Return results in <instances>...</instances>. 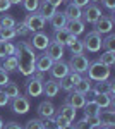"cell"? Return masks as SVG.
Returning <instances> with one entry per match:
<instances>
[{
  "instance_id": "cell-1",
  "label": "cell",
  "mask_w": 115,
  "mask_h": 129,
  "mask_svg": "<svg viewBox=\"0 0 115 129\" xmlns=\"http://www.w3.org/2000/svg\"><path fill=\"white\" fill-rule=\"evenodd\" d=\"M16 59H17V71L22 76H31L34 72V64H36V52L29 45V41H21L19 45H16Z\"/></svg>"
},
{
  "instance_id": "cell-2",
  "label": "cell",
  "mask_w": 115,
  "mask_h": 129,
  "mask_svg": "<svg viewBox=\"0 0 115 129\" xmlns=\"http://www.w3.org/2000/svg\"><path fill=\"white\" fill-rule=\"evenodd\" d=\"M88 76L91 81H105L110 78V67L105 66V64H101L100 60H95V62H89V66H88Z\"/></svg>"
},
{
  "instance_id": "cell-3",
  "label": "cell",
  "mask_w": 115,
  "mask_h": 129,
  "mask_svg": "<svg viewBox=\"0 0 115 129\" xmlns=\"http://www.w3.org/2000/svg\"><path fill=\"white\" fill-rule=\"evenodd\" d=\"M67 64H69V69L70 71H74V72H77V74L83 76V74L86 72L88 66H89V59L86 57L84 52H83V53H74Z\"/></svg>"
},
{
  "instance_id": "cell-4",
  "label": "cell",
  "mask_w": 115,
  "mask_h": 129,
  "mask_svg": "<svg viewBox=\"0 0 115 129\" xmlns=\"http://www.w3.org/2000/svg\"><path fill=\"white\" fill-rule=\"evenodd\" d=\"M24 22H26V26H28V31L29 33H36V31H41L45 28V24H47V19L40 14V12H31L28 14L26 17H24Z\"/></svg>"
},
{
  "instance_id": "cell-5",
  "label": "cell",
  "mask_w": 115,
  "mask_h": 129,
  "mask_svg": "<svg viewBox=\"0 0 115 129\" xmlns=\"http://www.w3.org/2000/svg\"><path fill=\"white\" fill-rule=\"evenodd\" d=\"M101 35H98L96 31H91V33H88L86 38L83 40L84 43V50L88 52H91V53H96V52H100L101 50Z\"/></svg>"
},
{
  "instance_id": "cell-6",
  "label": "cell",
  "mask_w": 115,
  "mask_h": 129,
  "mask_svg": "<svg viewBox=\"0 0 115 129\" xmlns=\"http://www.w3.org/2000/svg\"><path fill=\"white\" fill-rule=\"evenodd\" d=\"M29 79L26 81V95L31 98H38L43 95V79H36L33 76H28Z\"/></svg>"
},
{
  "instance_id": "cell-7",
  "label": "cell",
  "mask_w": 115,
  "mask_h": 129,
  "mask_svg": "<svg viewBox=\"0 0 115 129\" xmlns=\"http://www.w3.org/2000/svg\"><path fill=\"white\" fill-rule=\"evenodd\" d=\"M100 16H103L101 9L96 4H88L86 7H84V10H83V17L81 19L84 21V22H88V24H95L96 21L100 19Z\"/></svg>"
},
{
  "instance_id": "cell-8",
  "label": "cell",
  "mask_w": 115,
  "mask_h": 129,
  "mask_svg": "<svg viewBox=\"0 0 115 129\" xmlns=\"http://www.w3.org/2000/svg\"><path fill=\"white\" fill-rule=\"evenodd\" d=\"M10 107H12V110H14L16 114L24 115V114H28L29 109H31V102H29L28 96L19 95V96H16V98L10 100Z\"/></svg>"
},
{
  "instance_id": "cell-9",
  "label": "cell",
  "mask_w": 115,
  "mask_h": 129,
  "mask_svg": "<svg viewBox=\"0 0 115 129\" xmlns=\"http://www.w3.org/2000/svg\"><path fill=\"white\" fill-rule=\"evenodd\" d=\"M69 64L65 62V60H55L53 64H52V67H50V74H52V79H57V81H60L64 76H67L69 74Z\"/></svg>"
},
{
  "instance_id": "cell-10",
  "label": "cell",
  "mask_w": 115,
  "mask_h": 129,
  "mask_svg": "<svg viewBox=\"0 0 115 129\" xmlns=\"http://www.w3.org/2000/svg\"><path fill=\"white\" fill-rule=\"evenodd\" d=\"M48 43H50V36H48L47 33H43V31L33 33V36L29 40V45L34 50H45L48 47Z\"/></svg>"
},
{
  "instance_id": "cell-11",
  "label": "cell",
  "mask_w": 115,
  "mask_h": 129,
  "mask_svg": "<svg viewBox=\"0 0 115 129\" xmlns=\"http://www.w3.org/2000/svg\"><path fill=\"white\" fill-rule=\"evenodd\" d=\"M113 29V19L108 16H100V19L95 22V31L98 35H108Z\"/></svg>"
},
{
  "instance_id": "cell-12",
  "label": "cell",
  "mask_w": 115,
  "mask_h": 129,
  "mask_svg": "<svg viewBox=\"0 0 115 129\" xmlns=\"http://www.w3.org/2000/svg\"><path fill=\"white\" fill-rule=\"evenodd\" d=\"M81 78H83L81 74H77V72H74V71H69L67 76H64L62 79L58 81V83H60V89H64V91H67V93L72 91V88L76 86V83L81 79Z\"/></svg>"
},
{
  "instance_id": "cell-13",
  "label": "cell",
  "mask_w": 115,
  "mask_h": 129,
  "mask_svg": "<svg viewBox=\"0 0 115 129\" xmlns=\"http://www.w3.org/2000/svg\"><path fill=\"white\" fill-rule=\"evenodd\" d=\"M45 53H47L53 62H55V60H60L64 57V45H60L57 41H50L48 47L45 48Z\"/></svg>"
},
{
  "instance_id": "cell-14",
  "label": "cell",
  "mask_w": 115,
  "mask_h": 129,
  "mask_svg": "<svg viewBox=\"0 0 115 129\" xmlns=\"http://www.w3.org/2000/svg\"><path fill=\"white\" fill-rule=\"evenodd\" d=\"M98 119H100V126L113 127V126H115V110L101 109V110H100V114H98Z\"/></svg>"
},
{
  "instance_id": "cell-15",
  "label": "cell",
  "mask_w": 115,
  "mask_h": 129,
  "mask_svg": "<svg viewBox=\"0 0 115 129\" xmlns=\"http://www.w3.org/2000/svg\"><path fill=\"white\" fill-rule=\"evenodd\" d=\"M58 91H60V83H58L57 79L43 81V95H47L48 98H53V96H57Z\"/></svg>"
},
{
  "instance_id": "cell-16",
  "label": "cell",
  "mask_w": 115,
  "mask_h": 129,
  "mask_svg": "<svg viewBox=\"0 0 115 129\" xmlns=\"http://www.w3.org/2000/svg\"><path fill=\"white\" fill-rule=\"evenodd\" d=\"M38 115L41 119H47V117H53L55 115V105L50 102V100H43L38 105Z\"/></svg>"
},
{
  "instance_id": "cell-17",
  "label": "cell",
  "mask_w": 115,
  "mask_h": 129,
  "mask_svg": "<svg viewBox=\"0 0 115 129\" xmlns=\"http://www.w3.org/2000/svg\"><path fill=\"white\" fill-rule=\"evenodd\" d=\"M50 22V26L53 28V29H64L65 28V24H67V17H65V14L64 12H60V10H55V14L48 19Z\"/></svg>"
},
{
  "instance_id": "cell-18",
  "label": "cell",
  "mask_w": 115,
  "mask_h": 129,
  "mask_svg": "<svg viewBox=\"0 0 115 129\" xmlns=\"http://www.w3.org/2000/svg\"><path fill=\"white\" fill-rule=\"evenodd\" d=\"M70 107H74V109H83L84 107V103H86V96L84 95H81V93H76V91H69V96L65 98Z\"/></svg>"
},
{
  "instance_id": "cell-19",
  "label": "cell",
  "mask_w": 115,
  "mask_h": 129,
  "mask_svg": "<svg viewBox=\"0 0 115 129\" xmlns=\"http://www.w3.org/2000/svg\"><path fill=\"white\" fill-rule=\"evenodd\" d=\"M84 28H86V22H84L83 19L67 21V24H65V29H67L70 35H74V36L83 35V33H84Z\"/></svg>"
},
{
  "instance_id": "cell-20",
  "label": "cell",
  "mask_w": 115,
  "mask_h": 129,
  "mask_svg": "<svg viewBox=\"0 0 115 129\" xmlns=\"http://www.w3.org/2000/svg\"><path fill=\"white\" fill-rule=\"evenodd\" d=\"M52 64H53V60L48 57L47 53H43V55H40L38 59H36V64H34V71H40V72H48L50 67H52Z\"/></svg>"
},
{
  "instance_id": "cell-21",
  "label": "cell",
  "mask_w": 115,
  "mask_h": 129,
  "mask_svg": "<svg viewBox=\"0 0 115 129\" xmlns=\"http://www.w3.org/2000/svg\"><path fill=\"white\" fill-rule=\"evenodd\" d=\"M64 14H65L67 21H76V19H81V17H83V9L77 7V5H74V4L70 2V4H67Z\"/></svg>"
},
{
  "instance_id": "cell-22",
  "label": "cell",
  "mask_w": 115,
  "mask_h": 129,
  "mask_svg": "<svg viewBox=\"0 0 115 129\" xmlns=\"http://www.w3.org/2000/svg\"><path fill=\"white\" fill-rule=\"evenodd\" d=\"M55 112H57V114H60V115H64V117H65V119H69L70 122L76 119V114H77V110L74 109V107H70L67 102H64V103L60 105V109L55 110Z\"/></svg>"
},
{
  "instance_id": "cell-23",
  "label": "cell",
  "mask_w": 115,
  "mask_h": 129,
  "mask_svg": "<svg viewBox=\"0 0 115 129\" xmlns=\"http://www.w3.org/2000/svg\"><path fill=\"white\" fill-rule=\"evenodd\" d=\"M55 10H57V7H53L52 4H48L47 0H41V2H40V5H38V12H40V14H41V16H43L47 21L50 19L53 14H55Z\"/></svg>"
},
{
  "instance_id": "cell-24",
  "label": "cell",
  "mask_w": 115,
  "mask_h": 129,
  "mask_svg": "<svg viewBox=\"0 0 115 129\" xmlns=\"http://www.w3.org/2000/svg\"><path fill=\"white\" fill-rule=\"evenodd\" d=\"M89 89H91V79H89V78H81V79L76 83V86L72 88V91L81 93V95H86Z\"/></svg>"
},
{
  "instance_id": "cell-25",
  "label": "cell",
  "mask_w": 115,
  "mask_h": 129,
  "mask_svg": "<svg viewBox=\"0 0 115 129\" xmlns=\"http://www.w3.org/2000/svg\"><path fill=\"white\" fill-rule=\"evenodd\" d=\"M84 117H89V115H98L100 114V105L96 103L95 100H86V103H84Z\"/></svg>"
},
{
  "instance_id": "cell-26",
  "label": "cell",
  "mask_w": 115,
  "mask_h": 129,
  "mask_svg": "<svg viewBox=\"0 0 115 129\" xmlns=\"http://www.w3.org/2000/svg\"><path fill=\"white\" fill-rule=\"evenodd\" d=\"M16 53V45L10 41H0V59H5Z\"/></svg>"
},
{
  "instance_id": "cell-27",
  "label": "cell",
  "mask_w": 115,
  "mask_h": 129,
  "mask_svg": "<svg viewBox=\"0 0 115 129\" xmlns=\"http://www.w3.org/2000/svg\"><path fill=\"white\" fill-rule=\"evenodd\" d=\"M2 69L5 71V72H14V71H17V59H16V55H9V57L4 59Z\"/></svg>"
},
{
  "instance_id": "cell-28",
  "label": "cell",
  "mask_w": 115,
  "mask_h": 129,
  "mask_svg": "<svg viewBox=\"0 0 115 129\" xmlns=\"http://www.w3.org/2000/svg\"><path fill=\"white\" fill-rule=\"evenodd\" d=\"M4 93L12 100V98H16V96H19V95H21V89H19V86H17L16 83H10V81H9V83L4 86Z\"/></svg>"
},
{
  "instance_id": "cell-29",
  "label": "cell",
  "mask_w": 115,
  "mask_h": 129,
  "mask_svg": "<svg viewBox=\"0 0 115 129\" xmlns=\"http://www.w3.org/2000/svg\"><path fill=\"white\" fill-rule=\"evenodd\" d=\"M69 35H70V33H69L65 28H64V29H57L53 33V41H57V43H60V45L65 47V45H67V40H69Z\"/></svg>"
},
{
  "instance_id": "cell-30",
  "label": "cell",
  "mask_w": 115,
  "mask_h": 129,
  "mask_svg": "<svg viewBox=\"0 0 115 129\" xmlns=\"http://www.w3.org/2000/svg\"><path fill=\"white\" fill-rule=\"evenodd\" d=\"M101 48H105V52H115V35L108 33L105 40H101Z\"/></svg>"
},
{
  "instance_id": "cell-31",
  "label": "cell",
  "mask_w": 115,
  "mask_h": 129,
  "mask_svg": "<svg viewBox=\"0 0 115 129\" xmlns=\"http://www.w3.org/2000/svg\"><path fill=\"white\" fill-rule=\"evenodd\" d=\"M16 29L14 28H0V41H10L16 38Z\"/></svg>"
},
{
  "instance_id": "cell-32",
  "label": "cell",
  "mask_w": 115,
  "mask_h": 129,
  "mask_svg": "<svg viewBox=\"0 0 115 129\" xmlns=\"http://www.w3.org/2000/svg\"><path fill=\"white\" fill-rule=\"evenodd\" d=\"M98 60H100L101 64L108 66V67H112V66L115 64V52H103L101 57H100Z\"/></svg>"
},
{
  "instance_id": "cell-33",
  "label": "cell",
  "mask_w": 115,
  "mask_h": 129,
  "mask_svg": "<svg viewBox=\"0 0 115 129\" xmlns=\"http://www.w3.org/2000/svg\"><path fill=\"white\" fill-rule=\"evenodd\" d=\"M95 102L100 105V109H106V107L112 103V98H110L106 93H100V95H96V96H95Z\"/></svg>"
},
{
  "instance_id": "cell-34",
  "label": "cell",
  "mask_w": 115,
  "mask_h": 129,
  "mask_svg": "<svg viewBox=\"0 0 115 129\" xmlns=\"http://www.w3.org/2000/svg\"><path fill=\"white\" fill-rule=\"evenodd\" d=\"M21 4H22V7L28 10V12H36L38 10V5H40V0H22Z\"/></svg>"
},
{
  "instance_id": "cell-35",
  "label": "cell",
  "mask_w": 115,
  "mask_h": 129,
  "mask_svg": "<svg viewBox=\"0 0 115 129\" xmlns=\"http://www.w3.org/2000/svg\"><path fill=\"white\" fill-rule=\"evenodd\" d=\"M16 26V19L12 16H2L0 17V28H14Z\"/></svg>"
},
{
  "instance_id": "cell-36",
  "label": "cell",
  "mask_w": 115,
  "mask_h": 129,
  "mask_svg": "<svg viewBox=\"0 0 115 129\" xmlns=\"http://www.w3.org/2000/svg\"><path fill=\"white\" fill-rule=\"evenodd\" d=\"M53 120H55V124H57L58 129H62V127H65V126H69V124H70V120L65 119L64 115L57 114V112H55V115H53Z\"/></svg>"
},
{
  "instance_id": "cell-37",
  "label": "cell",
  "mask_w": 115,
  "mask_h": 129,
  "mask_svg": "<svg viewBox=\"0 0 115 129\" xmlns=\"http://www.w3.org/2000/svg\"><path fill=\"white\" fill-rule=\"evenodd\" d=\"M69 50H70L72 55H74V53H83V52H84V43H83L81 40H76L70 47H69Z\"/></svg>"
},
{
  "instance_id": "cell-38",
  "label": "cell",
  "mask_w": 115,
  "mask_h": 129,
  "mask_svg": "<svg viewBox=\"0 0 115 129\" xmlns=\"http://www.w3.org/2000/svg\"><path fill=\"white\" fill-rule=\"evenodd\" d=\"M14 29H16V35H17V36H26V35L29 33V31H28V26H26V22H24V21H21L19 24L16 22Z\"/></svg>"
},
{
  "instance_id": "cell-39",
  "label": "cell",
  "mask_w": 115,
  "mask_h": 129,
  "mask_svg": "<svg viewBox=\"0 0 115 129\" xmlns=\"http://www.w3.org/2000/svg\"><path fill=\"white\" fill-rule=\"evenodd\" d=\"M24 129H43L41 119H29L28 122H26V127Z\"/></svg>"
},
{
  "instance_id": "cell-40",
  "label": "cell",
  "mask_w": 115,
  "mask_h": 129,
  "mask_svg": "<svg viewBox=\"0 0 115 129\" xmlns=\"http://www.w3.org/2000/svg\"><path fill=\"white\" fill-rule=\"evenodd\" d=\"M41 124H43V129H58L53 117H47V119H41Z\"/></svg>"
},
{
  "instance_id": "cell-41",
  "label": "cell",
  "mask_w": 115,
  "mask_h": 129,
  "mask_svg": "<svg viewBox=\"0 0 115 129\" xmlns=\"http://www.w3.org/2000/svg\"><path fill=\"white\" fill-rule=\"evenodd\" d=\"M76 129H93L89 124H88V120H86V117H83V119H79L76 122V126H74Z\"/></svg>"
},
{
  "instance_id": "cell-42",
  "label": "cell",
  "mask_w": 115,
  "mask_h": 129,
  "mask_svg": "<svg viewBox=\"0 0 115 129\" xmlns=\"http://www.w3.org/2000/svg\"><path fill=\"white\" fill-rule=\"evenodd\" d=\"M88 124L91 126L93 129H96L98 126H100V119H98V115H89V117H86Z\"/></svg>"
},
{
  "instance_id": "cell-43",
  "label": "cell",
  "mask_w": 115,
  "mask_h": 129,
  "mask_svg": "<svg viewBox=\"0 0 115 129\" xmlns=\"http://www.w3.org/2000/svg\"><path fill=\"white\" fill-rule=\"evenodd\" d=\"M9 72H5V71L0 67V86H5L7 83H9Z\"/></svg>"
},
{
  "instance_id": "cell-44",
  "label": "cell",
  "mask_w": 115,
  "mask_h": 129,
  "mask_svg": "<svg viewBox=\"0 0 115 129\" xmlns=\"http://www.w3.org/2000/svg\"><path fill=\"white\" fill-rule=\"evenodd\" d=\"M10 98L4 93V89H0V107H5V105H9Z\"/></svg>"
},
{
  "instance_id": "cell-45",
  "label": "cell",
  "mask_w": 115,
  "mask_h": 129,
  "mask_svg": "<svg viewBox=\"0 0 115 129\" xmlns=\"http://www.w3.org/2000/svg\"><path fill=\"white\" fill-rule=\"evenodd\" d=\"M101 4H103V7H105V9H108L110 12H113V9H115V0H101Z\"/></svg>"
},
{
  "instance_id": "cell-46",
  "label": "cell",
  "mask_w": 115,
  "mask_h": 129,
  "mask_svg": "<svg viewBox=\"0 0 115 129\" xmlns=\"http://www.w3.org/2000/svg\"><path fill=\"white\" fill-rule=\"evenodd\" d=\"M10 7H12V4L9 0H0V12H7Z\"/></svg>"
},
{
  "instance_id": "cell-47",
  "label": "cell",
  "mask_w": 115,
  "mask_h": 129,
  "mask_svg": "<svg viewBox=\"0 0 115 129\" xmlns=\"http://www.w3.org/2000/svg\"><path fill=\"white\" fill-rule=\"evenodd\" d=\"M4 129H24V127L21 126L19 122H14V120H10V122H7V124L4 126Z\"/></svg>"
},
{
  "instance_id": "cell-48",
  "label": "cell",
  "mask_w": 115,
  "mask_h": 129,
  "mask_svg": "<svg viewBox=\"0 0 115 129\" xmlns=\"http://www.w3.org/2000/svg\"><path fill=\"white\" fill-rule=\"evenodd\" d=\"M72 4H74V5H77V7H81V9H84L88 4H91V2H89V0H74Z\"/></svg>"
},
{
  "instance_id": "cell-49",
  "label": "cell",
  "mask_w": 115,
  "mask_h": 129,
  "mask_svg": "<svg viewBox=\"0 0 115 129\" xmlns=\"http://www.w3.org/2000/svg\"><path fill=\"white\" fill-rule=\"evenodd\" d=\"M48 4H52L53 7H60V4H64V0H47Z\"/></svg>"
},
{
  "instance_id": "cell-50",
  "label": "cell",
  "mask_w": 115,
  "mask_h": 129,
  "mask_svg": "<svg viewBox=\"0 0 115 129\" xmlns=\"http://www.w3.org/2000/svg\"><path fill=\"white\" fill-rule=\"evenodd\" d=\"M76 40H77V36H74V35H69V40H67V45H65V47H70V45H72Z\"/></svg>"
},
{
  "instance_id": "cell-51",
  "label": "cell",
  "mask_w": 115,
  "mask_h": 129,
  "mask_svg": "<svg viewBox=\"0 0 115 129\" xmlns=\"http://www.w3.org/2000/svg\"><path fill=\"white\" fill-rule=\"evenodd\" d=\"M10 4H12V5H19L21 2H22V0H9Z\"/></svg>"
},
{
  "instance_id": "cell-52",
  "label": "cell",
  "mask_w": 115,
  "mask_h": 129,
  "mask_svg": "<svg viewBox=\"0 0 115 129\" xmlns=\"http://www.w3.org/2000/svg\"><path fill=\"white\" fill-rule=\"evenodd\" d=\"M62 129H76V127H74L72 124H69V126H65V127H62Z\"/></svg>"
},
{
  "instance_id": "cell-53",
  "label": "cell",
  "mask_w": 115,
  "mask_h": 129,
  "mask_svg": "<svg viewBox=\"0 0 115 129\" xmlns=\"http://www.w3.org/2000/svg\"><path fill=\"white\" fill-rule=\"evenodd\" d=\"M4 126H5V124H4V119L0 117V129H4Z\"/></svg>"
},
{
  "instance_id": "cell-54",
  "label": "cell",
  "mask_w": 115,
  "mask_h": 129,
  "mask_svg": "<svg viewBox=\"0 0 115 129\" xmlns=\"http://www.w3.org/2000/svg\"><path fill=\"white\" fill-rule=\"evenodd\" d=\"M96 129H113V127H106V126H98Z\"/></svg>"
},
{
  "instance_id": "cell-55",
  "label": "cell",
  "mask_w": 115,
  "mask_h": 129,
  "mask_svg": "<svg viewBox=\"0 0 115 129\" xmlns=\"http://www.w3.org/2000/svg\"><path fill=\"white\" fill-rule=\"evenodd\" d=\"M89 2H93V4H98V2H101V0H89Z\"/></svg>"
},
{
  "instance_id": "cell-56",
  "label": "cell",
  "mask_w": 115,
  "mask_h": 129,
  "mask_svg": "<svg viewBox=\"0 0 115 129\" xmlns=\"http://www.w3.org/2000/svg\"><path fill=\"white\" fill-rule=\"evenodd\" d=\"M64 2H67V0H64Z\"/></svg>"
}]
</instances>
